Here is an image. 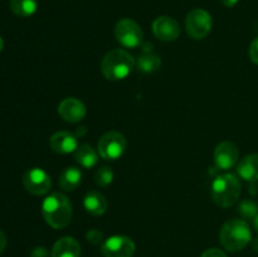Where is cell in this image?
<instances>
[{"label":"cell","instance_id":"30bf717a","mask_svg":"<svg viewBox=\"0 0 258 257\" xmlns=\"http://www.w3.org/2000/svg\"><path fill=\"white\" fill-rule=\"evenodd\" d=\"M239 158L238 148L232 141H222L214 150V163L221 170H229L237 164Z\"/></svg>","mask_w":258,"mask_h":257},{"label":"cell","instance_id":"cb8c5ba5","mask_svg":"<svg viewBox=\"0 0 258 257\" xmlns=\"http://www.w3.org/2000/svg\"><path fill=\"white\" fill-rule=\"evenodd\" d=\"M248 55L251 58V60L253 63L258 65V37L254 38L252 40L251 45H249V49H248Z\"/></svg>","mask_w":258,"mask_h":257},{"label":"cell","instance_id":"ac0fdd59","mask_svg":"<svg viewBox=\"0 0 258 257\" xmlns=\"http://www.w3.org/2000/svg\"><path fill=\"white\" fill-rule=\"evenodd\" d=\"M98 151L90 144H82L75 151V160L85 169H92L98 163Z\"/></svg>","mask_w":258,"mask_h":257},{"label":"cell","instance_id":"f1b7e54d","mask_svg":"<svg viewBox=\"0 0 258 257\" xmlns=\"http://www.w3.org/2000/svg\"><path fill=\"white\" fill-rule=\"evenodd\" d=\"M252 221H253V228L258 232V213L256 214V217H254V218L252 219Z\"/></svg>","mask_w":258,"mask_h":257},{"label":"cell","instance_id":"9c48e42d","mask_svg":"<svg viewBox=\"0 0 258 257\" xmlns=\"http://www.w3.org/2000/svg\"><path fill=\"white\" fill-rule=\"evenodd\" d=\"M101 251L105 257H133L135 253V243L127 236H112L102 243Z\"/></svg>","mask_w":258,"mask_h":257},{"label":"cell","instance_id":"7a4b0ae2","mask_svg":"<svg viewBox=\"0 0 258 257\" xmlns=\"http://www.w3.org/2000/svg\"><path fill=\"white\" fill-rule=\"evenodd\" d=\"M251 239V228L244 219H229L219 231V242L229 252L241 251Z\"/></svg>","mask_w":258,"mask_h":257},{"label":"cell","instance_id":"4dcf8cb0","mask_svg":"<svg viewBox=\"0 0 258 257\" xmlns=\"http://www.w3.org/2000/svg\"><path fill=\"white\" fill-rule=\"evenodd\" d=\"M3 48H4V40H3V38L0 37V52L3 50Z\"/></svg>","mask_w":258,"mask_h":257},{"label":"cell","instance_id":"ffe728a7","mask_svg":"<svg viewBox=\"0 0 258 257\" xmlns=\"http://www.w3.org/2000/svg\"><path fill=\"white\" fill-rule=\"evenodd\" d=\"M10 9L20 18L32 17L38 9L37 0H10Z\"/></svg>","mask_w":258,"mask_h":257},{"label":"cell","instance_id":"2e32d148","mask_svg":"<svg viewBox=\"0 0 258 257\" xmlns=\"http://www.w3.org/2000/svg\"><path fill=\"white\" fill-rule=\"evenodd\" d=\"M81 246L73 237H62L52 248V257H80Z\"/></svg>","mask_w":258,"mask_h":257},{"label":"cell","instance_id":"d6986e66","mask_svg":"<svg viewBox=\"0 0 258 257\" xmlns=\"http://www.w3.org/2000/svg\"><path fill=\"white\" fill-rule=\"evenodd\" d=\"M161 59L159 55L151 52H145L136 60V67L143 73H154L160 68Z\"/></svg>","mask_w":258,"mask_h":257},{"label":"cell","instance_id":"44dd1931","mask_svg":"<svg viewBox=\"0 0 258 257\" xmlns=\"http://www.w3.org/2000/svg\"><path fill=\"white\" fill-rule=\"evenodd\" d=\"M113 171L110 166H101L95 173V183L97 186L106 188L113 181Z\"/></svg>","mask_w":258,"mask_h":257},{"label":"cell","instance_id":"3957f363","mask_svg":"<svg viewBox=\"0 0 258 257\" xmlns=\"http://www.w3.org/2000/svg\"><path fill=\"white\" fill-rule=\"evenodd\" d=\"M135 59L123 49H112L106 53L101 62V72L108 81L125 80L135 67Z\"/></svg>","mask_w":258,"mask_h":257},{"label":"cell","instance_id":"7402d4cb","mask_svg":"<svg viewBox=\"0 0 258 257\" xmlns=\"http://www.w3.org/2000/svg\"><path fill=\"white\" fill-rule=\"evenodd\" d=\"M238 212L244 217V218L253 219L258 213V204L251 199H244L239 204Z\"/></svg>","mask_w":258,"mask_h":257},{"label":"cell","instance_id":"83f0119b","mask_svg":"<svg viewBox=\"0 0 258 257\" xmlns=\"http://www.w3.org/2000/svg\"><path fill=\"white\" fill-rule=\"evenodd\" d=\"M238 2L239 0H221L222 4H223L224 7H228V8L234 7V5H236Z\"/></svg>","mask_w":258,"mask_h":257},{"label":"cell","instance_id":"484cf974","mask_svg":"<svg viewBox=\"0 0 258 257\" xmlns=\"http://www.w3.org/2000/svg\"><path fill=\"white\" fill-rule=\"evenodd\" d=\"M30 257H49V252L45 247H35L30 253Z\"/></svg>","mask_w":258,"mask_h":257},{"label":"cell","instance_id":"6da1fadb","mask_svg":"<svg viewBox=\"0 0 258 257\" xmlns=\"http://www.w3.org/2000/svg\"><path fill=\"white\" fill-rule=\"evenodd\" d=\"M42 214L52 228L62 229L72 221V203L64 194L52 193L43 201Z\"/></svg>","mask_w":258,"mask_h":257},{"label":"cell","instance_id":"52a82bcc","mask_svg":"<svg viewBox=\"0 0 258 257\" xmlns=\"http://www.w3.org/2000/svg\"><path fill=\"white\" fill-rule=\"evenodd\" d=\"M115 38L122 47L138 48L143 44L144 32L140 25L133 19H121L115 25Z\"/></svg>","mask_w":258,"mask_h":257},{"label":"cell","instance_id":"ba28073f","mask_svg":"<svg viewBox=\"0 0 258 257\" xmlns=\"http://www.w3.org/2000/svg\"><path fill=\"white\" fill-rule=\"evenodd\" d=\"M23 185L34 196H44L52 186V179L49 174L40 168H32L23 175Z\"/></svg>","mask_w":258,"mask_h":257},{"label":"cell","instance_id":"8fae6325","mask_svg":"<svg viewBox=\"0 0 258 257\" xmlns=\"http://www.w3.org/2000/svg\"><path fill=\"white\" fill-rule=\"evenodd\" d=\"M153 33L163 42H173L180 35V25L174 18L163 15L153 22Z\"/></svg>","mask_w":258,"mask_h":257},{"label":"cell","instance_id":"5bb4252c","mask_svg":"<svg viewBox=\"0 0 258 257\" xmlns=\"http://www.w3.org/2000/svg\"><path fill=\"white\" fill-rule=\"evenodd\" d=\"M83 207L92 216H102L107 211V199L102 193L97 190H91L83 198Z\"/></svg>","mask_w":258,"mask_h":257},{"label":"cell","instance_id":"9a60e30c","mask_svg":"<svg viewBox=\"0 0 258 257\" xmlns=\"http://www.w3.org/2000/svg\"><path fill=\"white\" fill-rule=\"evenodd\" d=\"M237 173L243 180L254 181L258 180V154H248L241 159L237 165Z\"/></svg>","mask_w":258,"mask_h":257},{"label":"cell","instance_id":"8992f818","mask_svg":"<svg viewBox=\"0 0 258 257\" xmlns=\"http://www.w3.org/2000/svg\"><path fill=\"white\" fill-rule=\"evenodd\" d=\"M126 139L118 131H107L100 138L97 151L105 160H117L126 150Z\"/></svg>","mask_w":258,"mask_h":257},{"label":"cell","instance_id":"603a6c76","mask_svg":"<svg viewBox=\"0 0 258 257\" xmlns=\"http://www.w3.org/2000/svg\"><path fill=\"white\" fill-rule=\"evenodd\" d=\"M86 238H87V241L90 242V243L92 244H100L102 243L103 241V236L102 233H101L100 231H97V229H91V231L87 232V234H86Z\"/></svg>","mask_w":258,"mask_h":257},{"label":"cell","instance_id":"4fadbf2b","mask_svg":"<svg viewBox=\"0 0 258 257\" xmlns=\"http://www.w3.org/2000/svg\"><path fill=\"white\" fill-rule=\"evenodd\" d=\"M77 136L70 131H58L49 139V146L57 154L75 153L78 148Z\"/></svg>","mask_w":258,"mask_h":257},{"label":"cell","instance_id":"7c38bea8","mask_svg":"<svg viewBox=\"0 0 258 257\" xmlns=\"http://www.w3.org/2000/svg\"><path fill=\"white\" fill-rule=\"evenodd\" d=\"M58 113L66 122L76 123L86 117L87 110L82 101L75 97H67L58 105Z\"/></svg>","mask_w":258,"mask_h":257},{"label":"cell","instance_id":"e0dca14e","mask_svg":"<svg viewBox=\"0 0 258 257\" xmlns=\"http://www.w3.org/2000/svg\"><path fill=\"white\" fill-rule=\"evenodd\" d=\"M58 184L66 191L76 190L82 184V171L76 166H68L63 169Z\"/></svg>","mask_w":258,"mask_h":257},{"label":"cell","instance_id":"5b68a950","mask_svg":"<svg viewBox=\"0 0 258 257\" xmlns=\"http://www.w3.org/2000/svg\"><path fill=\"white\" fill-rule=\"evenodd\" d=\"M213 27L212 15L204 9H193L185 18V29L190 38L196 40L208 37Z\"/></svg>","mask_w":258,"mask_h":257},{"label":"cell","instance_id":"f546056e","mask_svg":"<svg viewBox=\"0 0 258 257\" xmlns=\"http://www.w3.org/2000/svg\"><path fill=\"white\" fill-rule=\"evenodd\" d=\"M253 249L256 252H258V238L254 239V241H253Z\"/></svg>","mask_w":258,"mask_h":257},{"label":"cell","instance_id":"4316f807","mask_svg":"<svg viewBox=\"0 0 258 257\" xmlns=\"http://www.w3.org/2000/svg\"><path fill=\"white\" fill-rule=\"evenodd\" d=\"M7 243H8V239H7V236H5V233L3 231H0V254L4 252L5 247H7Z\"/></svg>","mask_w":258,"mask_h":257},{"label":"cell","instance_id":"277c9868","mask_svg":"<svg viewBox=\"0 0 258 257\" xmlns=\"http://www.w3.org/2000/svg\"><path fill=\"white\" fill-rule=\"evenodd\" d=\"M241 191V181L234 174H221L212 183V199L221 208H228L236 204Z\"/></svg>","mask_w":258,"mask_h":257},{"label":"cell","instance_id":"d4e9b609","mask_svg":"<svg viewBox=\"0 0 258 257\" xmlns=\"http://www.w3.org/2000/svg\"><path fill=\"white\" fill-rule=\"evenodd\" d=\"M201 257H227V254L219 248H209L206 249Z\"/></svg>","mask_w":258,"mask_h":257}]
</instances>
